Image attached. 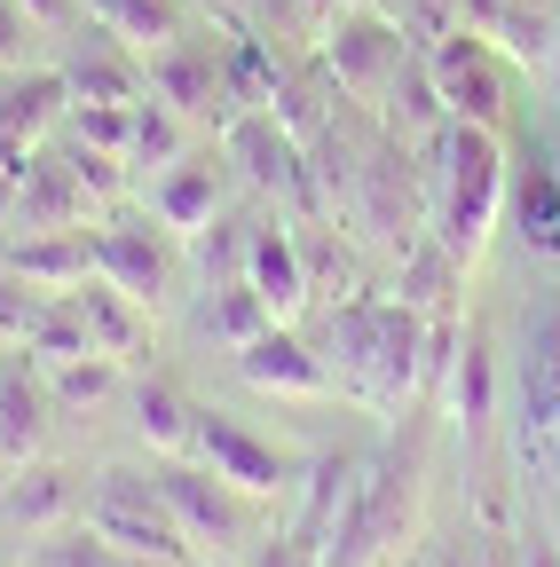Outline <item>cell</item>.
<instances>
[{
  "instance_id": "1",
  "label": "cell",
  "mask_w": 560,
  "mask_h": 567,
  "mask_svg": "<svg viewBox=\"0 0 560 567\" xmlns=\"http://www.w3.org/2000/svg\"><path fill=\"white\" fill-rule=\"evenodd\" d=\"M418 166H427V237L458 268H481L489 229L506 221V182H513L506 134L474 126V118H450L427 151H418Z\"/></svg>"
},
{
  "instance_id": "2",
  "label": "cell",
  "mask_w": 560,
  "mask_h": 567,
  "mask_svg": "<svg viewBox=\"0 0 560 567\" xmlns=\"http://www.w3.org/2000/svg\"><path fill=\"white\" fill-rule=\"evenodd\" d=\"M418 354H427V308H410L403 292H347L332 308V354L339 394H356L364 410L395 417L418 394Z\"/></svg>"
},
{
  "instance_id": "3",
  "label": "cell",
  "mask_w": 560,
  "mask_h": 567,
  "mask_svg": "<svg viewBox=\"0 0 560 567\" xmlns=\"http://www.w3.org/2000/svg\"><path fill=\"white\" fill-rule=\"evenodd\" d=\"M418 488H427V442L395 434L379 457H364L356 496H347V513H339V528H332L316 567H379L418 520Z\"/></svg>"
},
{
  "instance_id": "4",
  "label": "cell",
  "mask_w": 560,
  "mask_h": 567,
  "mask_svg": "<svg viewBox=\"0 0 560 567\" xmlns=\"http://www.w3.org/2000/svg\"><path fill=\"white\" fill-rule=\"evenodd\" d=\"M513 457L537 488L560 496V292L521 323V394H513Z\"/></svg>"
},
{
  "instance_id": "5",
  "label": "cell",
  "mask_w": 560,
  "mask_h": 567,
  "mask_svg": "<svg viewBox=\"0 0 560 567\" xmlns=\"http://www.w3.org/2000/svg\"><path fill=\"white\" fill-rule=\"evenodd\" d=\"M80 520H88L103 544H119V551L197 567V544L182 536V520H174V505H166L159 473H143V465H103L95 488H88V513H80Z\"/></svg>"
},
{
  "instance_id": "6",
  "label": "cell",
  "mask_w": 560,
  "mask_h": 567,
  "mask_svg": "<svg viewBox=\"0 0 560 567\" xmlns=\"http://www.w3.org/2000/svg\"><path fill=\"white\" fill-rule=\"evenodd\" d=\"M410 32H403V17H387V9H371V0H347V9L324 24V80L356 103V111H371L379 118V103H387V87H395V71L410 63Z\"/></svg>"
},
{
  "instance_id": "7",
  "label": "cell",
  "mask_w": 560,
  "mask_h": 567,
  "mask_svg": "<svg viewBox=\"0 0 560 567\" xmlns=\"http://www.w3.org/2000/svg\"><path fill=\"white\" fill-rule=\"evenodd\" d=\"M159 488H166V505L182 520V536L197 551H245L261 536V496H245L237 481H222L214 465H197V457H159L151 465Z\"/></svg>"
},
{
  "instance_id": "8",
  "label": "cell",
  "mask_w": 560,
  "mask_h": 567,
  "mask_svg": "<svg viewBox=\"0 0 560 567\" xmlns=\"http://www.w3.org/2000/svg\"><path fill=\"white\" fill-rule=\"evenodd\" d=\"M222 151H230V166L261 189V197H293L308 221H324V182H316V166H308V142L276 118V111H237L230 126H222Z\"/></svg>"
},
{
  "instance_id": "9",
  "label": "cell",
  "mask_w": 560,
  "mask_h": 567,
  "mask_svg": "<svg viewBox=\"0 0 560 567\" xmlns=\"http://www.w3.org/2000/svg\"><path fill=\"white\" fill-rule=\"evenodd\" d=\"M427 63H435V87L450 103V118H474V126H513V63L506 48L474 32V24H450L442 40H427Z\"/></svg>"
},
{
  "instance_id": "10",
  "label": "cell",
  "mask_w": 560,
  "mask_h": 567,
  "mask_svg": "<svg viewBox=\"0 0 560 567\" xmlns=\"http://www.w3.org/2000/svg\"><path fill=\"white\" fill-rule=\"evenodd\" d=\"M95 276H111L119 292H134L151 316L174 300V284H182V260H174V229L159 221V213L143 205H111L103 221H95Z\"/></svg>"
},
{
  "instance_id": "11",
  "label": "cell",
  "mask_w": 560,
  "mask_h": 567,
  "mask_svg": "<svg viewBox=\"0 0 560 567\" xmlns=\"http://www.w3.org/2000/svg\"><path fill=\"white\" fill-rule=\"evenodd\" d=\"M143 71H151V95H166L190 126H230L237 118V103H230V48L174 32L166 48L143 55Z\"/></svg>"
},
{
  "instance_id": "12",
  "label": "cell",
  "mask_w": 560,
  "mask_h": 567,
  "mask_svg": "<svg viewBox=\"0 0 560 567\" xmlns=\"http://www.w3.org/2000/svg\"><path fill=\"white\" fill-rule=\"evenodd\" d=\"M190 457L214 465L222 481H237L245 496H261V505L293 496V481H301V457H285L276 442H261L253 425H237V417H222V410H197V450H190Z\"/></svg>"
},
{
  "instance_id": "13",
  "label": "cell",
  "mask_w": 560,
  "mask_h": 567,
  "mask_svg": "<svg viewBox=\"0 0 560 567\" xmlns=\"http://www.w3.org/2000/svg\"><path fill=\"white\" fill-rule=\"evenodd\" d=\"M88 473L80 465H48V457H24L0 473V528H24V536H48V528H72L88 513Z\"/></svg>"
},
{
  "instance_id": "14",
  "label": "cell",
  "mask_w": 560,
  "mask_h": 567,
  "mask_svg": "<svg viewBox=\"0 0 560 567\" xmlns=\"http://www.w3.org/2000/svg\"><path fill=\"white\" fill-rule=\"evenodd\" d=\"M506 213H513V237L529 260L560 268V151L544 134L521 142V158H513V182H506Z\"/></svg>"
},
{
  "instance_id": "15",
  "label": "cell",
  "mask_w": 560,
  "mask_h": 567,
  "mask_svg": "<svg viewBox=\"0 0 560 567\" xmlns=\"http://www.w3.org/2000/svg\"><path fill=\"white\" fill-rule=\"evenodd\" d=\"M230 174H237V166H230V151H214V142H190L174 166H159V174H151V213H159L174 237H197V229L222 213Z\"/></svg>"
},
{
  "instance_id": "16",
  "label": "cell",
  "mask_w": 560,
  "mask_h": 567,
  "mask_svg": "<svg viewBox=\"0 0 560 567\" xmlns=\"http://www.w3.org/2000/svg\"><path fill=\"white\" fill-rule=\"evenodd\" d=\"M237 379L261 394H293V402H324L332 394V363L293 331V323H268L261 339L237 347Z\"/></svg>"
},
{
  "instance_id": "17",
  "label": "cell",
  "mask_w": 560,
  "mask_h": 567,
  "mask_svg": "<svg viewBox=\"0 0 560 567\" xmlns=\"http://www.w3.org/2000/svg\"><path fill=\"white\" fill-rule=\"evenodd\" d=\"M48 410H55V394H48L40 354L17 347L9 363H0V465L40 457V442H48Z\"/></svg>"
},
{
  "instance_id": "18",
  "label": "cell",
  "mask_w": 560,
  "mask_h": 567,
  "mask_svg": "<svg viewBox=\"0 0 560 567\" xmlns=\"http://www.w3.org/2000/svg\"><path fill=\"white\" fill-rule=\"evenodd\" d=\"M245 284L268 300L276 323H293L316 292H308V252H301V229L285 221H253V245H245Z\"/></svg>"
},
{
  "instance_id": "19",
  "label": "cell",
  "mask_w": 560,
  "mask_h": 567,
  "mask_svg": "<svg viewBox=\"0 0 560 567\" xmlns=\"http://www.w3.org/2000/svg\"><path fill=\"white\" fill-rule=\"evenodd\" d=\"M356 473H364V457L356 450H316L308 465H301V505H293V536L324 559V544H332V528H339V513H347V496H356Z\"/></svg>"
},
{
  "instance_id": "20",
  "label": "cell",
  "mask_w": 560,
  "mask_h": 567,
  "mask_svg": "<svg viewBox=\"0 0 560 567\" xmlns=\"http://www.w3.org/2000/svg\"><path fill=\"white\" fill-rule=\"evenodd\" d=\"M88 213H95V197H88L80 166L40 142L32 166H24V189H17V221H24V229H80Z\"/></svg>"
},
{
  "instance_id": "21",
  "label": "cell",
  "mask_w": 560,
  "mask_h": 567,
  "mask_svg": "<svg viewBox=\"0 0 560 567\" xmlns=\"http://www.w3.org/2000/svg\"><path fill=\"white\" fill-rule=\"evenodd\" d=\"M442 417L466 442L489 434V417H498V339H489L481 323H466V339H458V363L442 379Z\"/></svg>"
},
{
  "instance_id": "22",
  "label": "cell",
  "mask_w": 560,
  "mask_h": 567,
  "mask_svg": "<svg viewBox=\"0 0 560 567\" xmlns=\"http://www.w3.org/2000/svg\"><path fill=\"white\" fill-rule=\"evenodd\" d=\"M63 80H72V103H143L151 95V71L126 40H72L63 55Z\"/></svg>"
},
{
  "instance_id": "23",
  "label": "cell",
  "mask_w": 560,
  "mask_h": 567,
  "mask_svg": "<svg viewBox=\"0 0 560 567\" xmlns=\"http://www.w3.org/2000/svg\"><path fill=\"white\" fill-rule=\"evenodd\" d=\"M72 308H80V323H88V339H95L103 354H119V363H143V347H151V308L134 300V292H119L111 276H80V284H72Z\"/></svg>"
},
{
  "instance_id": "24",
  "label": "cell",
  "mask_w": 560,
  "mask_h": 567,
  "mask_svg": "<svg viewBox=\"0 0 560 567\" xmlns=\"http://www.w3.org/2000/svg\"><path fill=\"white\" fill-rule=\"evenodd\" d=\"M0 260H9L17 276H32L40 292H72L80 276H95V229H24L0 245Z\"/></svg>"
},
{
  "instance_id": "25",
  "label": "cell",
  "mask_w": 560,
  "mask_h": 567,
  "mask_svg": "<svg viewBox=\"0 0 560 567\" xmlns=\"http://www.w3.org/2000/svg\"><path fill=\"white\" fill-rule=\"evenodd\" d=\"M379 126H387L395 142H410V151H427V142L450 126V103H442V87H435L427 48H410V63L395 71V87H387V103H379Z\"/></svg>"
},
{
  "instance_id": "26",
  "label": "cell",
  "mask_w": 560,
  "mask_h": 567,
  "mask_svg": "<svg viewBox=\"0 0 560 567\" xmlns=\"http://www.w3.org/2000/svg\"><path fill=\"white\" fill-rule=\"evenodd\" d=\"M134 434H143L151 457H190L197 450V402L151 379L143 394H134Z\"/></svg>"
},
{
  "instance_id": "27",
  "label": "cell",
  "mask_w": 560,
  "mask_h": 567,
  "mask_svg": "<svg viewBox=\"0 0 560 567\" xmlns=\"http://www.w3.org/2000/svg\"><path fill=\"white\" fill-rule=\"evenodd\" d=\"M205 292H214V300L197 308V323H205V339H222L230 354H237L245 339H261V331L276 323V316H268V300L253 292L245 276H230V284H205Z\"/></svg>"
},
{
  "instance_id": "28",
  "label": "cell",
  "mask_w": 560,
  "mask_h": 567,
  "mask_svg": "<svg viewBox=\"0 0 560 567\" xmlns=\"http://www.w3.org/2000/svg\"><path fill=\"white\" fill-rule=\"evenodd\" d=\"M395 292H403L410 308H442V300L466 292V268H458L435 237H410V245H403V268H395Z\"/></svg>"
},
{
  "instance_id": "29",
  "label": "cell",
  "mask_w": 560,
  "mask_h": 567,
  "mask_svg": "<svg viewBox=\"0 0 560 567\" xmlns=\"http://www.w3.org/2000/svg\"><path fill=\"white\" fill-rule=\"evenodd\" d=\"M182 151H190V118H182L166 95H143V103H134V134H126V166L159 174V166H174Z\"/></svg>"
},
{
  "instance_id": "30",
  "label": "cell",
  "mask_w": 560,
  "mask_h": 567,
  "mask_svg": "<svg viewBox=\"0 0 560 567\" xmlns=\"http://www.w3.org/2000/svg\"><path fill=\"white\" fill-rule=\"evenodd\" d=\"M40 371H48L55 410H95V402H111V394H119V379H126V363H119V354H103V347L72 354V363H40Z\"/></svg>"
},
{
  "instance_id": "31",
  "label": "cell",
  "mask_w": 560,
  "mask_h": 567,
  "mask_svg": "<svg viewBox=\"0 0 560 567\" xmlns=\"http://www.w3.org/2000/svg\"><path fill=\"white\" fill-rule=\"evenodd\" d=\"M88 9H95V24H103L111 40L143 48V55L182 32V0H88Z\"/></svg>"
},
{
  "instance_id": "32",
  "label": "cell",
  "mask_w": 560,
  "mask_h": 567,
  "mask_svg": "<svg viewBox=\"0 0 560 567\" xmlns=\"http://www.w3.org/2000/svg\"><path fill=\"white\" fill-rule=\"evenodd\" d=\"M190 245V260H197V276L205 284H230V276H245V245H253V221H230V213H214L197 237H182Z\"/></svg>"
},
{
  "instance_id": "33",
  "label": "cell",
  "mask_w": 560,
  "mask_h": 567,
  "mask_svg": "<svg viewBox=\"0 0 560 567\" xmlns=\"http://www.w3.org/2000/svg\"><path fill=\"white\" fill-rule=\"evenodd\" d=\"M55 134H63V142H80V151H111V158H126V134H134V103H72Z\"/></svg>"
},
{
  "instance_id": "34",
  "label": "cell",
  "mask_w": 560,
  "mask_h": 567,
  "mask_svg": "<svg viewBox=\"0 0 560 567\" xmlns=\"http://www.w3.org/2000/svg\"><path fill=\"white\" fill-rule=\"evenodd\" d=\"M40 363H72V354H88L95 339H88V323H80V308H72V292H55L48 308H40V323H32V339H24Z\"/></svg>"
},
{
  "instance_id": "35",
  "label": "cell",
  "mask_w": 560,
  "mask_h": 567,
  "mask_svg": "<svg viewBox=\"0 0 560 567\" xmlns=\"http://www.w3.org/2000/svg\"><path fill=\"white\" fill-rule=\"evenodd\" d=\"M55 292H40V284L32 276H17L9 260H0V339H9V347H24L32 339V323H40V308H48Z\"/></svg>"
},
{
  "instance_id": "36",
  "label": "cell",
  "mask_w": 560,
  "mask_h": 567,
  "mask_svg": "<svg viewBox=\"0 0 560 567\" xmlns=\"http://www.w3.org/2000/svg\"><path fill=\"white\" fill-rule=\"evenodd\" d=\"M245 567H316V551H308L293 528H261V536L245 544Z\"/></svg>"
},
{
  "instance_id": "37",
  "label": "cell",
  "mask_w": 560,
  "mask_h": 567,
  "mask_svg": "<svg viewBox=\"0 0 560 567\" xmlns=\"http://www.w3.org/2000/svg\"><path fill=\"white\" fill-rule=\"evenodd\" d=\"M458 24V0H403V32L427 48V40H442Z\"/></svg>"
},
{
  "instance_id": "38",
  "label": "cell",
  "mask_w": 560,
  "mask_h": 567,
  "mask_svg": "<svg viewBox=\"0 0 560 567\" xmlns=\"http://www.w3.org/2000/svg\"><path fill=\"white\" fill-rule=\"evenodd\" d=\"M24 48H32V17L17 9V0H0V80L24 71Z\"/></svg>"
},
{
  "instance_id": "39",
  "label": "cell",
  "mask_w": 560,
  "mask_h": 567,
  "mask_svg": "<svg viewBox=\"0 0 560 567\" xmlns=\"http://www.w3.org/2000/svg\"><path fill=\"white\" fill-rule=\"evenodd\" d=\"M513 559L521 567H560V536L544 520H513Z\"/></svg>"
},
{
  "instance_id": "40",
  "label": "cell",
  "mask_w": 560,
  "mask_h": 567,
  "mask_svg": "<svg viewBox=\"0 0 560 567\" xmlns=\"http://www.w3.org/2000/svg\"><path fill=\"white\" fill-rule=\"evenodd\" d=\"M17 9L40 24V32H72L80 24V9H88V0H17Z\"/></svg>"
},
{
  "instance_id": "41",
  "label": "cell",
  "mask_w": 560,
  "mask_h": 567,
  "mask_svg": "<svg viewBox=\"0 0 560 567\" xmlns=\"http://www.w3.org/2000/svg\"><path fill=\"white\" fill-rule=\"evenodd\" d=\"M427 567H481V536H474V528H458V536H442V544L427 551Z\"/></svg>"
},
{
  "instance_id": "42",
  "label": "cell",
  "mask_w": 560,
  "mask_h": 567,
  "mask_svg": "<svg viewBox=\"0 0 560 567\" xmlns=\"http://www.w3.org/2000/svg\"><path fill=\"white\" fill-rule=\"evenodd\" d=\"M17 189H24V174H9V166H0V229L17 221Z\"/></svg>"
},
{
  "instance_id": "43",
  "label": "cell",
  "mask_w": 560,
  "mask_h": 567,
  "mask_svg": "<svg viewBox=\"0 0 560 567\" xmlns=\"http://www.w3.org/2000/svg\"><path fill=\"white\" fill-rule=\"evenodd\" d=\"M214 567H245V559H214Z\"/></svg>"
},
{
  "instance_id": "44",
  "label": "cell",
  "mask_w": 560,
  "mask_h": 567,
  "mask_svg": "<svg viewBox=\"0 0 560 567\" xmlns=\"http://www.w3.org/2000/svg\"><path fill=\"white\" fill-rule=\"evenodd\" d=\"M379 567H387V559H379Z\"/></svg>"
}]
</instances>
